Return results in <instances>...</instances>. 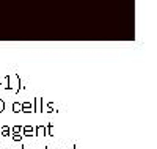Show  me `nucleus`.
<instances>
[{"instance_id":"obj_10","label":"nucleus","mask_w":157,"mask_h":149,"mask_svg":"<svg viewBox=\"0 0 157 149\" xmlns=\"http://www.w3.org/2000/svg\"><path fill=\"white\" fill-rule=\"evenodd\" d=\"M11 137H13L14 141H21V140H22V135H21V134H11Z\"/></svg>"},{"instance_id":"obj_9","label":"nucleus","mask_w":157,"mask_h":149,"mask_svg":"<svg viewBox=\"0 0 157 149\" xmlns=\"http://www.w3.org/2000/svg\"><path fill=\"white\" fill-rule=\"evenodd\" d=\"M21 130H22L21 126H14V127L11 129V134H21Z\"/></svg>"},{"instance_id":"obj_4","label":"nucleus","mask_w":157,"mask_h":149,"mask_svg":"<svg viewBox=\"0 0 157 149\" xmlns=\"http://www.w3.org/2000/svg\"><path fill=\"white\" fill-rule=\"evenodd\" d=\"M35 137H46V126H36L35 127Z\"/></svg>"},{"instance_id":"obj_13","label":"nucleus","mask_w":157,"mask_h":149,"mask_svg":"<svg viewBox=\"0 0 157 149\" xmlns=\"http://www.w3.org/2000/svg\"><path fill=\"white\" fill-rule=\"evenodd\" d=\"M69 149H76V146H74V147H69Z\"/></svg>"},{"instance_id":"obj_12","label":"nucleus","mask_w":157,"mask_h":149,"mask_svg":"<svg viewBox=\"0 0 157 149\" xmlns=\"http://www.w3.org/2000/svg\"><path fill=\"white\" fill-rule=\"evenodd\" d=\"M44 149H50V147H49V146H44Z\"/></svg>"},{"instance_id":"obj_11","label":"nucleus","mask_w":157,"mask_h":149,"mask_svg":"<svg viewBox=\"0 0 157 149\" xmlns=\"http://www.w3.org/2000/svg\"><path fill=\"white\" fill-rule=\"evenodd\" d=\"M3 110H5V102H3L2 99H0V113H2Z\"/></svg>"},{"instance_id":"obj_1","label":"nucleus","mask_w":157,"mask_h":149,"mask_svg":"<svg viewBox=\"0 0 157 149\" xmlns=\"http://www.w3.org/2000/svg\"><path fill=\"white\" fill-rule=\"evenodd\" d=\"M33 113H43V97L36 96L33 100Z\"/></svg>"},{"instance_id":"obj_2","label":"nucleus","mask_w":157,"mask_h":149,"mask_svg":"<svg viewBox=\"0 0 157 149\" xmlns=\"http://www.w3.org/2000/svg\"><path fill=\"white\" fill-rule=\"evenodd\" d=\"M21 132H22V137H35V127H32V126H24Z\"/></svg>"},{"instance_id":"obj_6","label":"nucleus","mask_w":157,"mask_h":149,"mask_svg":"<svg viewBox=\"0 0 157 149\" xmlns=\"http://www.w3.org/2000/svg\"><path fill=\"white\" fill-rule=\"evenodd\" d=\"M13 113H22L21 102H13Z\"/></svg>"},{"instance_id":"obj_16","label":"nucleus","mask_w":157,"mask_h":149,"mask_svg":"<svg viewBox=\"0 0 157 149\" xmlns=\"http://www.w3.org/2000/svg\"><path fill=\"white\" fill-rule=\"evenodd\" d=\"M21 149H22V147H21Z\"/></svg>"},{"instance_id":"obj_15","label":"nucleus","mask_w":157,"mask_h":149,"mask_svg":"<svg viewBox=\"0 0 157 149\" xmlns=\"http://www.w3.org/2000/svg\"><path fill=\"white\" fill-rule=\"evenodd\" d=\"M57 149H60V147H57Z\"/></svg>"},{"instance_id":"obj_14","label":"nucleus","mask_w":157,"mask_h":149,"mask_svg":"<svg viewBox=\"0 0 157 149\" xmlns=\"http://www.w3.org/2000/svg\"><path fill=\"white\" fill-rule=\"evenodd\" d=\"M22 149H27V147H24V146H22Z\"/></svg>"},{"instance_id":"obj_7","label":"nucleus","mask_w":157,"mask_h":149,"mask_svg":"<svg viewBox=\"0 0 157 149\" xmlns=\"http://www.w3.org/2000/svg\"><path fill=\"white\" fill-rule=\"evenodd\" d=\"M43 111H47V113H53V111H55L53 102H49V104H46V107H43Z\"/></svg>"},{"instance_id":"obj_8","label":"nucleus","mask_w":157,"mask_h":149,"mask_svg":"<svg viewBox=\"0 0 157 149\" xmlns=\"http://www.w3.org/2000/svg\"><path fill=\"white\" fill-rule=\"evenodd\" d=\"M46 137H53V124L46 126Z\"/></svg>"},{"instance_id":"obj_3","label":"nucleus","mask_w":157,"mask_h":149,"mask_svg":"<svg viewBox=\"0 0 157 149\" xmlns=\"http://www.w3.org/2000/svg\"><path fill=\"white\" fill-rule=\"evenodd\" d=\"M22 113H33V104L32 102H22Z\"/></svg>"},{"instance_id":"obj_5","label":"nucleus","mask_w":157,"mask_h":149,"mask_svg":"<svg viewBox=\"0 0 157 149\" xmlns=\"http://www.w3.org/2000/svg\"><path fill=\"white\" fill-rule=\"evenodd\" d=\"M0 135L8 138V137H11V127H8V126H3V127H0Z\"/></svg>"}]
</instances>
